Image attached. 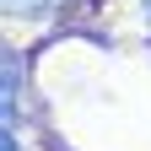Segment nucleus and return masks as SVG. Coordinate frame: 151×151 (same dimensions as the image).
I'll use <instances>...</instances> for the list:
<instances>
[{
    "mask_svg": "<svg viewBox=\"0 0 151 151\" xmlns=\"http://www.w3.org/2000/svg\"><path fill=\"white\" fill-rule=\"evenodd\" d=\"M11 11H27V16H43L49 6H60V0H6Z\"/></svg>",
    "mask_w": 151,
    "mask_h": 151,
    "instance_id": "1",
    "label": "nucleus"
},
{
    "mask_svg": "<svg viewBox=\"0 0 151 151\" xmlns=\"http://www.w3.org/2000/svg\"><path fill=\"white\" fill-rule=\"evenodd\" d=\"M146 11H151V0H146Z\"/></svg>",
    "mask_w": 151,
    "mask_h": 151,
    "instance_id": "2",
    "label": "nucleus"
}]
</instances>
